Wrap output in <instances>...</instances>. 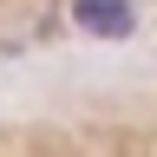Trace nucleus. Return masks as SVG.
I'll return each mask as SVG.
<instances>
[{"mask_svg": "<svg viewBox=\"0 0 157 157\" xmlns=\"http://www.w3.org/2000/svg\"><path fill=\"white\" fill-rule=\"evenodd\" d=\"M72 26L92 39H124L131 33V0H72Z\"/></svg>", "mask_w": 157, "mask_h": 157, "instance_id": "obj_1", "label": "nucleus"}]
</instances>
